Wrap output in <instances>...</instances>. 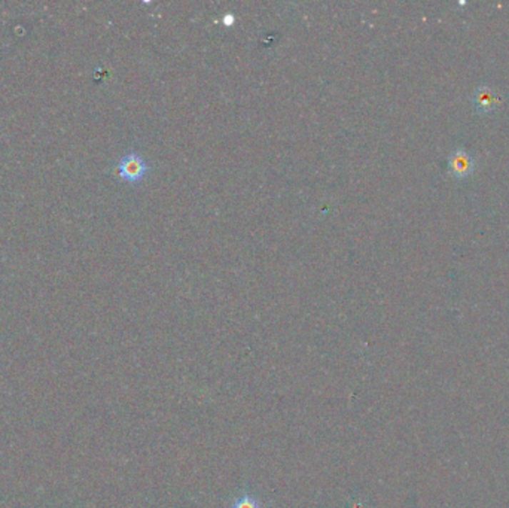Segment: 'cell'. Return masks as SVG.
<instances>
[{
  "mask_svg": "<svg viewBox=\"0 0 509 508\" xmlns=\"http://www.w3.org/2000/svg\"><path fill=\"white\" fill-rule=\"evenodd\" d=\"M118 176L127 184H138L149 171L148 161L143 155L136 151H128L121 156L116 164Z\"/></svg>",
  "mask_w": 509,
  "mask_h": 508,
  "instance_id": "cell-1",
  "label": "cell"
},
{
  "mask_svg": "<svg viewBox=\"0 0 509 508\" xmlns=\"http://www.w3.org/2000/svg\"><path fill=\"white\" fill-rule=\"evenodd\" d=\"M500 100L499 93L488 85H481L472 96V101L475 109L481 114H488L493 111Z\"/></svg>",
  "mask_w": 509,
  "mask_h": 508,
  "instance_id": "cell-3",
  "label": "cell"
},
{
  "mask_svg": "<svg viewBox=\"0 0 509 508\" xmlns=\"http://www.w3.org/2000/svg\"><path fill=\"white\" fill-rule=\"evenodd\" d=\"M230 508H264V507H262V504L259 502V499L256 497H252L249 494H243V495L234 498Z\"/></svg>",
  "mask_w": 509,
  "mask_h": 508,
  "instance_id": "cell-4",
  "label": "cell"
},
{
  "mask_svg": "<svg viewBox=\"0 0 509 508\" xmlns=\"http://www.w3.org/2000/svg\"><path fill=\"white\" fill-rule=\"evenodd\" d=\"M475 169V160L470 152L463 148L455 149L448 156V170L454 178L463 179Z\"/></svg>",
  "mask_w": 509,
  "mask_h": 508,
  "instance_id": "cell-2",
  "label": "cell"
}]
</instances>
